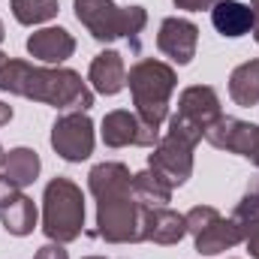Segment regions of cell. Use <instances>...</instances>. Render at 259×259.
<instances>
[{
	"label": "cell",
	"mask_w": 259,
	"mask_h": 259,
	"mask_svg": "<svg viewBox=\"0 0 259 259\" xmlns=\"http://www.w3.org/2000/svg\"><path fill=\"white\" fill-rule=\"evenodd\" d=\"M9 121H12V106L0 103V127H3V124H9Z\"/></svg>",
	"instance_id": "83f0119b"
},
{
	"label": "cell",
	"mask_w": 259,
	"mask_h": 259,
	"mask_svg": "<svg viewBox=\"0 0 259 259\" xmlns=\"http://www.w3.org/2000/svg\"><path fill=\"white\" fill-rule=\"evenodd\" d=\"M52 148L66 163H81L94 154V121L88 112H66L52 124Z\"/></svg>",
	"instance_id": "52a82bcc"
},
{
	"label": "cell",
	"mask_w": 259,
	"mask_h": 259,
	"mask_svg": "<svg viewBox=\"0 0 259 259\" xmlns=\"http://www.w3.org/2000/svg\"><path fill=\"white\" fill-rule=\"evenodd\" d=\"M84 259H106V256H84Z\"/></svg>",
	"instance_id": "1f68e13d"
},
{
	"label": "cell",
	"mask_w": 259,
	"mask_h": 259,
	"mask_svg": "<svg viewBox=\"0 0 259 259\" xmlns=\"http://www.w3.org/2000/svg\"><path fill=\"white\" fill-rule=\"evenodd\" d=\"M88 81L97 94L103 97H115L124 91L127 84V66H124V55L121 52H100L94 61H91V69H88Z\"/></svg>",
	"instance_id": "2e32d148"
},
{
	"label": "cell",
	"mask_w": 259,
	"mask_h": 259,
	"mask_svg": "<svg viewBox=\"0 0 259 259\" xmlns=\"http://www.w3.org/2000/svg\"><path fill=\"white\" fill-rule=\"evenodd\" d=\"M127 84H130V94H133L136 115L148 127L160 130L163 121L169 118V100H172V94L178 88L175 69L169 64H163V61L145 58V61L130 66Z\"/></svg>",
	"instance_id": "3957f363"
},
{
	"label": "cell",
	"mask_w": 259,
	"mask_h": 259,
	"mask_svg": "<svg viewBox=\"0 0 259 259\" xmlns=\"http://www.w3.org/2000/svg\"><path fill=\"white\" fill-rule=\"evenodd\" d=\"M244 244H247V250H250V256L259 259V220L247 229V238H244Z\"/></svg>",
	"instance_id": "484cf974"
},
{
	"label": "cell",
	"mask_w": 259,
	"mask_h": 259,
	"mask_svg": "<svg viewBox=\"0 0 259 259\" xmlns=\"http://www.w3.org/2000/svg\"><path fill=\"white\" fill-rule=\"evenodd\" d=\"M103 142L109 148H154L160 142V130L148 127L136 112H127V109H115L103 118V130H100Z\"/></svg>",
	"instance_id": "30bf717a"
},
{
	"label": "cell",
	"mask_w": 259,
	"mask_h": 259,
	"mask_svg": "<svg viewBox=\"0 0 259 259\" xmlns=\"http://www.w3.org/2000/svg\"><path fill=\"white\" fill-rule=\"evenodd\" d=\"M3 61H6V55H3V52H0V64H3Z\"/></svg>",
	"instance_id": "4dcf8cb0"
},
{
	"label": "cell",
	"mask_w": 259,
	"mask_h": 259,
	"mask_svg": "<svg viewBox=\"0 0 259 259\" xmlns=\"http://www.w3.org/2000/svg\"><path fill=\"white\" fill-rule=\"evenodd\" d=\"M178 9H187V12H202V9H214L220 0H172Z\"/></svg>",
	"instance_id": "d4e9b609"
},
{
	"label": "cell",
	"mask_w": 259,
	"mask_h": 259,
	"mask_svg": "<svg viewBox=\"0 0 259 259\" xmlns=\"http://www.w3.org/2000/svg\"><path fill=\"white\" fill-rule=\"evenodd\" d=\"M250 12H253V39L259 46V0H250Z\"/></svg>",
	"instance_id": "4316f807"
},
{
	"label": "cell",
	"mask_w": 259,
	"mask_h": 259,
	"mask_svg": "<svg viewBox=\"0 0 259 259\" xmlns=\"http://www.w3.org/2000/svg\"><path fill=\"white\" fill-rule=\"evenodd\" d=\"M133 196L142 208H166V202L172 199V187L157 172L145 169L133 175Z\"/></svg>",
	"instance_id": "ffe728a7"
},
{
	"label": "cell",
	"mask_w": 259,
	"mask_h": 259,
	"mask_svg": "<svg viewBox=\"0 0 259 259\" xmlns=\"http://www.w3.org/2000/svg\"><path fill=\"white\" fill-rule=\"evenodd\" d=\"M39 169H42V163H39V154H36L33 148H12V151L3 157L0 175H3L12 187L24 190L27 184H33V181H36Z\"/></svg>",
	"instance_id": "ac0fdd59"
},
{
	"label": "cell",
	"mask_w": 259,
	"mask_h": 259,
	"mask_svg": "<svg viewBox=\"0 0 259 259\" xmlns=\"http://www.w3.org/2000/svg\"><path fill=\"white\" fill-rule=\"evenodd\" d=\"M3 36H6V30H3V21H0V42H3Z\"/></svg>",
	"instance_id": "f1b7e54d"
},
{
	"label": "cell",
	"mask_w": 259,
	"mask_h": 259,
	"mask_svg": "<svg viewBox=\"0 0 259 259\" xmlns=\"http://www.w3.org/2000/svg\"><path fill=\"white\" fill-rule=\"evenodd\" d=\"M3 157H6V151H3V145H0V166H3Z\"/></svg>",
	"instance_id": "f546056e"
},
{
	"label": "cell",
	"mask_w": 259,
	"mask_h": 259,
	"mask_svg": "<svg viewBox=\"0 0 259 259\" xmlns=\"http://www.w3.org/2000/svg\"><path fill=\"white\" fill-rule=\"evenodd\" d=\"M205 142L214 145L217 151L238 154V157L250 160L253 166H259V124L220 115L211 127L205 130Z\"/></svg>",
	"instance_id": "ba28073f"
},
{
	"label": "cell",
	"mask_w": 259,
	"mask_h": 259,
	"mask_svg": "<svg viewBox=\"0 0 259 259\" xmlns=\"http://www.w3.org/2000/svg\"><path fill=\"white\" fill-rule=\"evenodd\" d=\"M97 199V235L109 244L142 241L145 208L133 196V175L124 163H97L88 175Z\"/></svg>",
	"instance_id": "6da1fadb"
},
{
	"label": "cell",
	"mask_w": 259,
	"mask_h": 259,
	"mask_svg": "<svg viewBox=\"0 0 259 259\" xmlns=\"http://www.w3.org/2000/svg\"><path fill=\"white\" fill-rule=\"evenodd\" d=\"M229 97L235 106H256L259 103V61H247V64L235 66L229 75Z\"/></svg>",
	"instance_id": "d6986e66"
},
{
	"label": "cell",
	"mask_w": 259,
	"mask_h": 259,
	"mask_svg": "<svg viewBox=\"0 0 259 259\" xmlns=\"http://www.w3.org/2000/svg\"><path fill=\"white\" fill-rule=\"evenodd\" d=\"M0 91L46 103L64 112H88L94 106V91L81 81L75 69L36 66L15 58H6L0 64Z\"/></svg>",
	"instance_id": "7a4b0ae2"
},
{
	"label": "cell",
	"mask_w": 259,
	"mask_h": 259,
	"mask_svg": "<svg viewBox=\"0 0 259 259\" xmlns=\"http://www.w3.org/2000/svg\"><path fill=\"white\" fill-rule=\"evenodd\" d=\"M187 235V220L184 214L172 211V208H145V220H142V241H154V244H178Z\"/></svg>",
	"instance_id": "5bb4252c"
},
{
	"label": "cell",
	"mask_w": 259,
	"mask_h": 259,
	"mask_svg": "<svg viewBox=\"0 0 259 259\" xmlns=\"http://www.w3.org/2000/svg\"><path fill=\"white\" fill-rule=\"evenodd\" d=\"M84 229V196L81 187L69 178H52L42 193V232L58 241L69 244Z\"/></svg>",
	"instance_id": "277c9868"
},
{
	"label": "cell",
	"mask_w": 259,
	"mask_h": 259,
	"mask_svg": "<svg viewBox=\"0 0 259 259\" xmlns=\"http://www.w3.org/2000/svg\"><path fill=\"white\" fill-rule=\"evenodd\" d=\"M196 46H199V27L187 18H166L160 24V33H157V49L175 61L178 66L190 64L196 58Z\"/></svg>",
	"instance_id": "7c38bea8"
},
{
	"label": "cell",
	"mask_w": 259,
	"mask_h": 259,
	"mask_svg": "<svg viewBox=\"0 0 259 259\" xmlns=\"http://www.w3.org/2000/svg\"><path fill=\"white\" fill-rule=\"evenodd\" d=\"M36 259H69V253L64 250V244L52 241V244H42V247L36 250Z\"/></svg>",
	"instance_id": "cb8c5ba5"
},
{
	"label": "cell",
	"mask_w": 259,
	"mask_h": 259,
	"mask_svg": "<svg viewBox=\"0 0 259 259\" xmlns=\"http://www.w3.org/2000/svg\"><path fill=\"white\" fill-rule=\"evenodd\" d=\"M250 226H253V223H244V220H238V217H217V220H211L202 232L193 235L196 253H202V256H217V253H223V250L241 244V241L247 238V229H250Z\"/></svg>",
	"instance_id": "4fadbf2b"
},
{
	"label": "cell",
	"mask_w": 259,
	"mask_h": 259,
	"mask_svg": "<svg viewBox=\"0 0 259 259\" xmlns=\"http://www.w3.org/2000/svg\"><path fill=\"white\" fill-rule=\"evenodd\" d=\"M72 6L75 18L97 42H112L118 36L136 39L148 24V12L142 6H118L115 0H72Z\"/></svg>",
	"instance_id": "5b68a950"
},
{
	"label": "cell",
	"mask_w": 259,
	"mask_h": 259,
	"mask_svg": "<svg viewBox=\"0 0 259 259\" xmlns=\"http://www.w3.org/2000/svg\"><path fill=\"white\" fill-rule=\"evenodd\" d=\"M232 217H238V220H244V223H256L259 220V181H253V184L247 187V193L241 196V202L235 205Z\"/></svg>",
	"instance_id": "7402d4cb"
},
{
	"label": "cell",
	"mask_w": 259,
	"mask_h": 259,
	"mask_svg": "<svg viewBox=\"0 0 259 259\" xmlns=\"http://www.w3.org/2000/svg\"><path fill=\"white\" fill-rule=\"evenodd\" d=\"M72 52L75 39L66 27H42L27 36V55L42 64H64L66 58H72Z\"/></svg>",
	"instance_id": "9a60e30c"
},
{
	"label": "cell",
	"mask_w": 259,
	"mask_h": 259,
	"mask_svg": "<svg viewBox=\"0 0 259 259\" xmlns=\"http://www.w3.org/2000/svg\"><path fill=\"white\" fill-rule=\"evenodd\" d=\"M223 115L220 109V97L211 84H193L184 88L178 97V112L169 118V133L172 139H181L187 145H199L205 139V130L211 127L217 118Z\"/></svg>",
	"instance_id": "8992f818"
},
{
	"label": "cell",
	"mask_w": 259,
	"mask_h": 259,
	"mask_svg": "<svg viewBox=\"0 0 259 259\" xmlns=\"http://www.w3.org/2000/svg\"><path fill=\"white\" fill-rule=\"evenodd\" d=\"M193 145L172 139V136H160V142L154 145V154H148V169L157 172L172 190L187 184V178L193 175Z\"/></svg>",
	"instance_id": "9c48e42d"
},
{
	"label": "cell",
	"mask_w": 259,
	"mask_h": 259,
	"mask_svg": "<svg viewBox=\"0 0 259 259\" xmlns=\"http://www.w3.org/2000/svg\"><path fill=\"white\" fill-rule=\"evenodd\" d=\"M211 24L220 36H229V39H238L244 33L253 30V12L247 3H238V0H220L214 9H211Z\"/></svg>",
	"instance_id": "e0dca14e"
},
{
	"label": "cell",
	"mask_w": 259,
	"mask_h": 259,
	"mask_svg": "<svg viewBox=\"0 0 259 259\" xmlns=\"http://www.w3.org/2000/svg\"><path fill=\"white\" fill-rule=\"evenodd\" d=\"M220 217V211L217 208H211V205H196V208H190L187 214H184V220H187V232L190 235H196V232H202L211 220H217Z\"/></svg>",
	"instance_id": "603a6c76"
},
{
	"label": "cell",
	"mask_w": 259,
	"mask_h": 259,
	"mask_svg": "<svg viewBox=\"0 0 259 259\" xmlns=\"http://www.w3.org/2000/svg\"><path fill=\"white\" fill-rule=\"evenodd\" d=\"M12 15L18 24L24 27H33V24H42V21H52L61 9L58 0H12Z\"/></svg>",
	"instance_id": "44dd1931"
},
{
	"label": "cell",
	"mask_w": 259,
	"mask_h": 259,
	"mask_svg": "<svg viewBox=\"0 0 259 259\" xmlns=\"http://www.w3.org/2000/svg\"><path fill=\"white\" fill-rule=\"evenodd\" d=\"M0 220L3 229L15 238H24L33 232L36 226V205L30 196H24L18 187H12L3 175H0Z\"/></svg>",
	"instance_id": "8fae6325"
}]
</instances>
